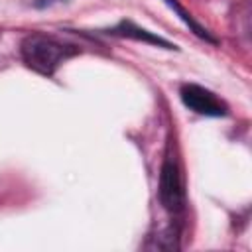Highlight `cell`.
<instances>
[{"instance_id":"cell-6","label":"cell","mask_w":252,"mask_h":252,"mask_svg":"<svg viewBox=\"0 0 252 252\" xmlns=\"http://www.w3.org/2000/svg\"><path fill=\"white\" fill-rule=\"evenodd\" d=\"M61 2H67V0H33V4L37 8H49V6H55V4H61Z\"/></svg>"},{"instance_id":"cell-2","label":"cell","mask_w":252,"mask_h":252,"mask_svg":"<svg viewBox=\"0 0 252 252\" xmlns=\"http://www.w3.org/2000/svg\"><path fill=\"white\" fill-rule=\"evenodd\" d=\"M159 203L167 213H181L185 207V191H183V179L181 169L177 165V159L167 154L161 169H159Z\"/></svg>"},{"instance_id":"cell-3","label":"cell","mask_w":252,"mask_h":252,"mask_svg":"<svg viewBox=\"0 0 252 252\" xmlns=\"http://www.w3.org/2000/svg\"><path fill=\"white\" fill-rule=\"evenodd\" d=\"M179 96L189 110L203 116H226L228 112V106L213 91L201 85H193V83L183 85L179 91Z\"/></svg>"},{"instance_id":"cell-4","label":"cell","mask_w":252,"mask_h":252,"mask_svg":"<svg viewBox=\"0 0 252 252\" xmlns=\"http://www.w3.org/2000/svg\"><path fill=\"white\" fill-rule=\"evenodd\" d=\"M108 33H112V35H120V37H130V39H138V41H146V43H152V45H161V47H165V49H175V45L173 43H169L167 39H163V37H159V35H154L152 32H148V30H144V28H138V26H134L132 22H120L116 28H112Z\"/></svg>"},{"instance_id":"cell-1","label":"cell","mask_w":252,"mask_h":252,"mask_svg":"<svg viewBox=\"0 0 252 252\" xmlns=\"http://www.w3.org/2000/svg\"><path fill=\"white\" fill-rule=\"evenodd\" d=\"M20 53L24 63L45 77H51L57 67L75 53L73 47L57 41L51 35H43V33H30L28 37H24L22 45H20Z\"/></svg>"},{"instance_id":"cell-5","label":"cell","mask_w":252,"mask_h":252,"mask_svg":"<svg viewBox=\"0 0 252 252\" xmlns=\"http://www.w3.org/2000/svg\"><path fill=\"white\" fill-rule=\"evenodd\" d=\"M165 4H167V6H169V8L183 20L185 26H189V30H191L197 37H201V39H205V41H211V43H217V39L207 32V28H203V26H201V24H199V22H197V20H195V18H193V16H191V14H189L177 0H165Z\"/></svg>"}]
</instances>
